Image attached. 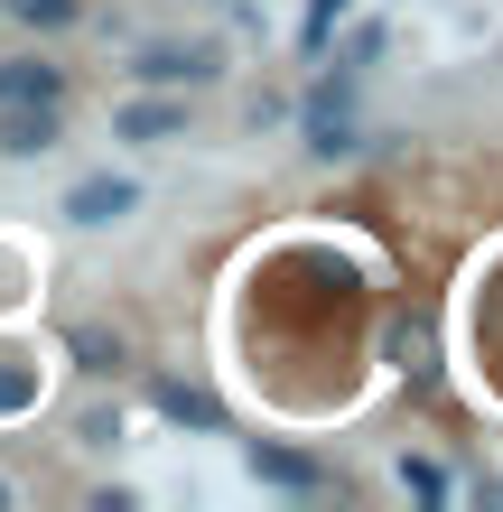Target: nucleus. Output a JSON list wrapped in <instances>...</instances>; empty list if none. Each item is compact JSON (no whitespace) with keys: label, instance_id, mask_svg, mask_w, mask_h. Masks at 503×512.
<instances>
[{"label":"nucleus","instance_id":"obj_15","mask_svg":"<svg viewBox=\"0 0 503 512\" xmlns=\"http://www.w3.org/2000/svg\"><path fill=\"white\" fill-rule=\"evenodd\" d=\"M0 503H10V475H0Z\"/></svg>","mask_w":503,"mask_h":512},{"label":"nucleus","instance_id":"obj_10","mask_svg":"<svg viewBox=\"0 0 503 512\" xmlns=\"http://www.w3.org/2000/svg\"><path fill=\"white\" fill-rule=\"evenodd\" d=\"M0 19H19V28H75L84 0H0Z\"/></svg>","mask_w":503,"mask_h":512},{"label":"nucleus","instance_id":"obj_8","mask_svg":"<svg viewBox=\"0 0 503 512\" xmlns=\"http://www.w3.org/2000/svg\"><path fill=\"white\" fill-rule=\"evenodd\" d=\"M150 410L177 419V429H224V401L215 391H187V382H150Z\"/></svg>","mask_w":503,"mask_h":512},{"label":"nucleus","instance_id":"obj_1","mask_svg":"<svg viewBox=\"0 0 503 512\" xmlns=\"http://www.w3.org/2000/svg\"><path fill=\"white\" fill-rule=\"evenodd\" d=\"M131 75H140V84H215L224 56H215V38H150Z\"/></svg>","mask_w":503,"mask_h":512},{"label":"nucleus","instance_id":"obj_3","mask_svg":"<svg viewBox=\"0 0 503 512\" xmlns=\"http://www.w3.org/2000/svg\"><path fill=\"white\" fill-rule=\"evenodd\" d=\"M308 149H317V159L364 149V140H354V84H317V94H308Z\"/></svg>","mask_w":503,"mask_h":512},{"label":"nucleus","instance_id":"obj_13","mask_svg":"<svg viewBox=\"0 0 503 512\" xmlns=\"http://www.w3.org/2000/svg\"><path fill=\"white\" fill-rule=\"evenodd\" d=\"M401 494H420V503H448V466H438V457H401Z\"/></svg>","mask_w":503,"mask_h":512},{"label":"nucleus","instance_id":"obj_6","mask_svg":"<svg viewBox=\"0 0 503 512\" xmlns=\"http://www.w3.org/2000/svg\"><path fill=\"white\" fill-rule=\"evenodd\" d=\"M10 103H66V66H47V56H10L0 66V112Z\"/></svg>","mask_w":503,"mask_h":512},{"label":"nucleus","instance_id":"obj_7","mask_svg":"<svg viewBox=\"0 0 503 512\" xmlns=\"http://www.w3.org/2000/svg\"><path fill=\"white\" fill-rule=\"evenodd\" d=\"M382 345H392V373H410V382H438V336H429V317H392V336H382Z\"/></svg>","mask_w":503,"mask_h":512},{"label":"nucleus","instance_id":"obj_14","mask_svg":"<svg viewBox=\"0 0 503 512\" xmlns=\"http://www.w3.org/2000/svg\"><path fill=\"white\" fill-rule=\"evenodd\" d=\"M28 401H38V382H28V373H0V410H28Z\"/></svg>","mask_w":503,"mask_h":512},{"label":"nucleus","instance_id":"obj_11","mask_svg":"<svg viewBox=\"0 0 503 512\" xmlns=\"http://www.w3.org/2000/svg\"><path fill=\"white\" fill-rule=\"evenodd\" d=\"M345 10H354V0H308V19H299V47H308V56H327V38L345 28Z\"/></svg>","mask_w":503,"mask_h":512},{"label":"nucleus","instance_id":"obj_2","mask_svg":"<svg viewBox=\"0 0 503 512\" xmlns=\"http://www.w3.org/2000/svg\"><path fill=\"white\" fill-rule=\"evenodd\" d=\"M131 205H140V187H131V177H75V187H66V224H84V233H103V224H122L131 215Z\"/></svg>","mask_w":503,"mask_h":512},{"label":"nucleus","instance_id":"obj_5","mask_svg":"<svg viewBox=\"0 0 503 512\" xmlns=\"http://www.w3.org/2000/svg\"><path fill=\"white\" fill-rule=\"evenodd\" d=\"M243 466L261 475V485H280V494H327V466H317V457H299V447L252 438V447H243Z\"/></svg>","mask_w":503,"mask_h":512},{"label":"nucleus","instance_id":"obj_9","mask_svg":"<svg viewBox=\"0 0 503 512\" xmlns=\"http://www.w3.org/2000/svg\"><path fill=\"white\" fill-rule=\"evenodd\" d=\"M187 131V103H131L122 112V140H177Z\"/></svg>","mask_w":503,"mask_h":512},{"label":"nucleus","instance_id":"obj_12","mask_svg":"<svg viewBox=\"0 0 503 512\" xmlns=\"http://www.w3.org/2000/svg\"><path fill=\"white\" fill-rule=\"evenodd\" d=\"M75 354H84V373H122V336H103V326H75Z\"/></svg>","mask_w":503,"mask_h":512},{"label":"nucleus","instance_id":"obj_4","mask_svg":"<svg viewBox=\"0 0 503 512\" xmlns=\"http://www.w3.org/2000/svg\"><path fill=\"white\" fill-rule=\"evenodd\" d=\"M56 140H66V103H10L0 112V149L10 159H47Z\"/></svg>","mask_w":503,"mask_h":512}]
</instances>
